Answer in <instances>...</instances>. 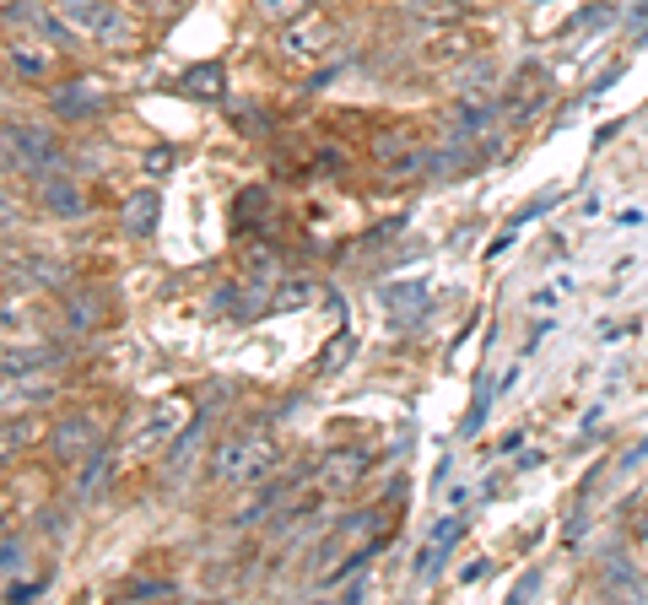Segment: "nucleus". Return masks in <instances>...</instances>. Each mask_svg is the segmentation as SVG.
Wrapping results in <instances>:
<instances>
[{
  "label": "nucleus",
  "instance_id": "obj_23",
  "mask_svg": "<svg viewBox=\"0 0 648 605\" xmlns=\"http://www.w3.org/2000/svg\"><path fill=\"white\" fill-rule=\"evenodd\" d=\"M265 205H270V190H244L233 211H238V227H259L265 222Z\"/></svg>",
  "mask_w": 648,
  "mask_h": 605
},
{
  "label": "nucleus",
  "instance_id": "obj_7",
  "mask_svg": "<svg viewBox=\"0 0 648 605\" xmlns=\"http://www.w3.org/2000/svg\"><path fill=\"white\" fill-rule=\"evenodd\" d=\"M98 444H103V427H98V416H60V422L49 427V449L60 455L65 466H70V460H87V455H98Z\"/></svg>",
  "mask_w": 648,
  "mask_h": 605
},
{
  "label": "nucleus",
  "instance_id": "obj_12",
  "mask_svg": "<svg viewBox=\"0 0 648 605\" xmlns=\"http://www.w3.org/2000/svg\"><path fill=\"white\" fill-rule=\"evenodd\" d=\"M157 211H163V201H157V190L146 184V190L125 195V205H120V227H125L130 238H152V233H157Z\"/></svg>",
  "mask_w": 648,
  "mask_h": 605
},
{
  "label": "nucleus",
  "instance_id": "obj_37",
  "mask_svg": "<svg viewBox=\"0 0 648 605\" xmlns=\"http://www.w3.org/2000/svg\"><path fill=\"white\" fill-rule=\"evenodd\" d=\"M638 460H648V438H644V444H638V449H627V460H622V466H627V471H633V466H638Z\"/></svg>",
  "mask_w": 648,
  "mask_h": 605
},
{
  "label": "nucleus",
  "instance_id": "obj_4",
  "mask_svg": "<svg viewBox=\"0 0 648 605\" xmlns=\"http://www.w3.org/2000/svg\"><path fill=\"white\" fill-rule=\"evenodd\" d=\"M60 44H49V38H38V33H16V38H5V66L11 76H22V81H55V70H60V55H55Z\"/></svg>",
  "mask_w": 648,
  "mask_h": 605
},
{
  "label": "nucleus",
  "instance_id": "obj_40",
  "mask_svg": "<svg viewBox=\"0 0 648 605\" xmlns=\"http://www.w3.org/2000/svg\"><path fill=\"white\" fill-rule=\"evenodd\" d=\"M309 5H329V0H309Z\"/></svg>",
  "mask_w": 648,
  "mask_h": 605
},
{
  "label": "nucleus",
  "instance_id": "obj_24",
  "mask_svg": "<svg viewBox=\"0 0 648 605\" xmlns=\"http://www.w3.org/2000/svg\"><path fill=\"white\" fill-rule=\"evenodd\" d=\"M44 362H55V351L49 346H27V351H5V373H22V368H44Z\"/></svg>",
  "mask_w": 648,
  "mask_h": 605
},
{
  "label": "nucleus",
  "instance_id": "obj_20",
  "mask_svg": "<svg viewBox=\"0 0 648 605\" xmlns=\"http://www.w3.org/2000/svg\"><path fill=\"white\" fill-rule=\"evenodd\" d=\"M103 481H114V455H87V466H81V475H76V497H92Z\"/></svg>",
  "mask_w": 648,
  "mask_h": 605
},
{
  "label": "nucleus",
  "instance_id": "obj_18",
  "mask_svg": "<svg viewBox=\"0 0 648 605\" xmlns=\"http://www.w3.org/2000/svg\"><path fill=\"white\" fill-rule=\"evenodd\" d=\"M611 22H622V11H616V0H594V5H589V11H579V16H573V22H568V27H562V33H557V38H589V33H600V27H611Z\"/></svg>",
  "mask_w": 648,
  "mask_h": 605
},
{
  "label": "nucleus",
  "instance_id": "obj_1",
  "mask_svg": "<svg viewBox=\"0 0 648 605\" xmlns=\"http://www.w3.org/2000/svg\"><path fill=\"white\" fill-rule=\"evenodd\" d=\"M276 460H281V449L270 433H227L211 455V475L222 486H255L276 471Z\"/></svg>",
  "mask_w": 648,
  "mask_h": 605
},
{
  "label": "nucleus",
  "instance_id": "obj_25",
  "mask_svg": "<svg viewBox=\"0 0 648 605\" xmlns=\"http://www.w3.org/2000/svg\"><path fill=\"white\" fill-rule=\"evenodd\" d=\"M33 438H38V422H33V416H11V422H5V455L27 449Z\"/></svg>",
  "mask_w": 648,
  "mask_h": 605
},
{
  "label": "nucleus",
  "instance_id": "obj_9",
  "mask_svg": "<svg viewBox=\"0 0 648 605\" xmlns=\"http://www.w3.org/2000/svg\"><path fill=\"white\" fill-rule=\"evenodd\" d=\"M38 205L49 216H60V222H81L87 216V195H81L76 179H65V168L60 173H38Z\"/></svg>",
  "mask_w": 648,
  "mask_h": 605
},
{
  "label": "nucleus",
  "instance_id": "obj_8",
  "mask_svg": "<svg viewBox=\"0 0 648 605\" xmlns=\"http://www.w3.org/2000/svg\"><path fill=\"white\" fill-rule=\"evenodd\" d=\"M5 16H11V22H22L27 33L49 38V44H65V49H70V44L81 38V33H76L70 22H65L55 5H38V0H5Z\"/></svg>",
  "mask_w": 648,
  "mask_h": 605
},
{
  "label": "nucleus",
  "instance_id": "obj_2",
  "mask_svg": "<svg viewBox=\"0 0 648 605\" xmlns=\"http://www.w3.org/2000/svg\"><path fill=\"white\" fill-rule=\"evenodd\" d=\"M55 11L87 44H103V49H130L135 44V22L114 0H55Z\"/></svg>",
  "mask_w": 648,
  "mask_h": 605
},
{
  "label": "nucleus",
  "instance_id": "obj_15",
  "mask_svg": "<svg viewBox=\"0 0 648 605\" xmlns=\"http://www.w3.org/2000/svg\"><path fill=\"white\" fill-rule=\"evenodd\" d=\"M514 81H518V87L509 92V114H514V120H529V114L546 103V92H551V76L529 66V70H518Z\"/></svg>",
  "mask_w": 648,
  "mask_h": 605
},
{
  "label": "nucleus",
  "instance_id": "obj_13",
  "mask_svg": "<svg viewBox=\"0 0 648 605\" xmlns=\"http://www.w3.org/2000/svg\"><path fill=\"white\" fill-rule=\"evenodd\" d=\"M492 120H498V103H492V98H470V92H465V103L449 114V135H454V141H476V135L487 131Z\"/></svg>",
  "mask_w": 648,
  "mask_h": 605
},
{
  "label": "nucleus",
  "instance_id": "obj_39",
  "mask_svg": "<svg viewBox=\"0 0 648 605\" xmlns=\"http://www.w3.org/2000/svg\"><path fill=\"white\" fill-rule=\"evenodd\" d=\"M638 536L648 540V508H644V514H638Z\"/></svg>",
  "mask_w": 648,
  "mask_h": 605
},
{
  "label": "nucleus",
  "instance_id": "obj_14",
  "mask_svg": "<svg viewBox=\"0 0 648 605\" xmlns=\"http://www.w3.org/2000/svg\"><path fill=\"white\" fill-rule=\"evenodd\" d=\"M465 514H449V519H438V530H433V540H427V551H422V562H416V579H433L438 568H444V557H449V546L459 536H465Z\"/></svg>",
  "mask_w": 648,
  "mask_h": 605
},
{
  "label": "nucleus",
  "instance_id": "obj_42",
  "mask_svg": "<svg viewBox=\"0 0 648 605\" xmlns=\"http://www.w3.org/2000/svg\"><path fill=\"white\" fill-rule=\"evenodd\" d=\"M459 5H470V0H459Z\"/></svg>",
  "mask_w": 648,
  "mask_h": 605
},
{
  "label": "nucleus",
  "instance_id": "obj_36",
  "mask_svg": "<svg viewBox=\"0 0 648 605\" xmlns=\"http://www.w3.org/2000/svg\"><path fill=\"white\" fill-rule=\"evenodd\" d=\"M557 298H562V292H557V287H540V292H535V309H551V303H557Z\"/></svg>",
  "mask_w": 648,
  "mask_h": 605
},
{
  "label": "nucleus",
  "instance_id": "obj_3",
  "mask_svg": "<svg viewBox=\"0 0 648 605\" xmlns=\"http://www.w3.org/2000/svg\"><path fill=\"white\" fill-rule=\"evenodd\" d=\"M65 146L55 125H5V173H60Z\"/></svg>",
  "mask_w": 648,
  "mask_h": 605
},
{
  "label": "nucleus",
  "instance_id": "obj_41",
  "mask_svg": "<svg viewBox=\"0 0 648 605\" xmlns=\"http://www.w3.org/2000/svg\"><path fill=\"white\" fill-rule=\"evenodd\" d=\"M529 5H546V0H529Z\"/></svg>",
  "mask_w": 648,
  "mask_h": 605
},
{
  "label": "nucleus",
  "instance_id": "obj_11",
  "mask_svg": "<svg viewBox=\"0 0 648 605\" xmlns=\"http://www.w3.org/2000/svg\"><path fill=\"white\" fill-rule=\"evenodd\" d=\"M185 416H190V405H185V401H163L157 411H152L146 433L135 438V455H141V460H146V455H163V449H168V444L185 433V427H179Z\"/></svg>",
  "mask_w": 648,
  "mask_h": 605
},
{
  "label": "nucleus",
  "instance_id": "obj_10",
  "mask_svg": "<svg viewBox=\"0 0 648 605\" xmlns=\"http://www.w3.org/2000/svg\"><path fill=\"white\" fill-rule=\"evenodd\" d=\"M362 475H368V455L362 449H335V455H324L320 466H314V481H320L324 492H357Z\"/></svg>",
  "mask_w": 648,
  "mask_h": 605
},
{
  "label": "nucleus",
  "instance_id": "obj_6",
  "mask_svg": "<svg viewBox=\"0 0 648 605\" xmlns=\"http://www.w3.org/2000/svg\"><path fill=\"white\" fill-rule=\"evenodd\" d=\"M103 109H109V92H103V81H98V76H76V81L55 87V114H60V120H70V125L98 120Z\"/></svg>",
  "mask_w": 648,
  "mask_h": 605
},
{
  "label": "nucleus",
  "instance_id": "obj_38",
  "mask_svg": "<svg viewBox=\"0 0 648 605\" xmlns=\"http://www.w3.org/2000/svg\"><path fill=\"white\" fill-rule=\"evenodd\" d=\"M146 5H152V11H163V16H168V11H179V5H185V0H146Z\"/></svg>",
  "mask_w": 648,
  "mask_h": 605
},
{
  "label": "nucleus",
  "instance_id": "obj_21",
  "mask_svg": "<svg viewBox=\"0 0 648 605\" xmlns=\"http://www.w3.org/2000/svg\"><path fill=\"white\" fill-rule=\"evenodd\" d=\"M309 298H320V287H314L309 276H287V281H276V292H270L276 309H303Z\"/></svg>",
  "mask_w": 648,
  "mask_h": 605
},
{
  "label": "nucleus",
  "instance_id": "obj_16",
  "mask_svg": "<svg viewBox=\"0 0 648 605\" xmlns=\"http://www.w3.org/2000/svg\"><path fill=\"white\" fill-rule=\"evenodd\" d=\"M103 314H109V298L103 292H70L65 298V330L70 336H87L92 325H103Z\"/></svg>",
  "mask_w": 648,
  "mask_h": 605
},
{
  "label": "nucleus",
  "instance_id": "obj_22",
  "mask_svg": "<svg viewBox=\"0 0 648 605\" xmlns=\"http://www.w3.org/2000/svg\"><path fill=\"white\" fill-rule=\"evenodd\" d=\"M249 5H255V16L276 22V27H287V22H298V16H303V5H309V0H249Z\"/></svg>",
  "mask_w": 648,
  "mask_h": 605
},
{
  "label": "nucleus",
  "instance_id": "obj_34",
  "mask_svg": "<svg viewBox=\"0 0 648 605\" xmlns=\"http://www.w3.org/2000/svg\"><path fill=\"white\" fill-rule=\"evenodd\" d=\"M16 562H22V546H16V536H5V557H0V568H5V579L16 573Z\"/></svg>",
  "mask_w": 648,
  "mask_h": 605
},
{
  "label": "nucleus",
  "instance_id": "obj_19",
  "mask_svg": "<svg viewBox=\"0 0 648 605\" xmlns=\"http://www.w3.org/2000/svg\"><path fill=\"white\" fill-rule=\"evenodd\" d=\"M179 87H185L190 98H211V103L227 92V87H222V66H216V60H211V66H190L185 76H179Z\"/></svg>",
  "mask_w": 648,
  "mask_h": 605
},
{
  "label": "nucleus",
  "instance_id": "obj_17",
  "mask_svg": "<svg viewBox=\"0 0 648 605\" xmlns=\"http://www.w3.org/2000/svg\"><path fill=\"white\" fill-rule=\"evenodd\" d=\"M368 152H373V163L394 168L400 157H411V152H416V131H411V125H389V131L373 135V146H368Z\"/></svg>",
  "mask_w": 648,
  "mask_h": 605
},
{
  "label": "nucleus",
  "instance_id": "obj_26",
  "mask_svg": "<svg viewBox=\"0 0 648 605\" xmlns=\"http://www.w3.org/2000/svg\"><path fill=\"white\" fill-rule=\"evenodd\" d=\"M405 5H411L416 16H427V22H454V16L465 11L459 0H405Z\"/></svg>",
  "mask_w": 648,
  "mask_h": 605
},
{
  "label": "nucleus",
  "instance_id": "obj_27",
  "mask_svg": "<svg viewBox=\"0 0 648 605\" xmlns=\"http://www.w3.org/2000/svg\"><path fill=\"white\" fill-rule=\"evenodd\" d=\"M351 351H357V340H351V330H340V336H335V346H329V351L320 357V373H335V368H340Z\"/></svg>",
  "mask_w": 648,
  "mask_h": 605
},
{
  "label": "nucleus",
  "instance_id": "obj_29",
  "mask_svg": "<svg viewBox=\"0 0 648 605\" xmlns=\"http://www.w3.org/2000/svg\"><path fill=\"white\" fill-rule=\"evenodd\" d=\"M562 201V190H551V195H540V201H529L524 205V211H518L514 216V227H524V222H535V216H546V211H551V205Z\"/></svg>",
  "mask_w": 648,
  "mask_h": 605
},
{
  "label": "nucleus",
  "instance_id": "obj_32",
  "mask_svg": "<svg viewBox=\"0 0 648 605\" xmlns=\"http://www.w3.org/2000/svg\"><path fill=\"white\" fill-rule=\"evenodd\" d=\"M622 27H627V33H644L648 27V0H633V5L622 11Z\"/></svg>",
  "mask_w": 648,
  "mask_h": 605
},
{
  "label": "nucleus",
  "instance_id": "obj_35",
  "mask_svg": "<svg viewBox=\"0 0 648 605\" xmlns=\"http://www.w3.org/2000/svg\"><path fill=\"white\" fill-rule=\"evenodd\" d=\"M5 595H11V601H33V595H38V584H16V579H11V584H5Z\"/></svg>",
  "mask_w": 648,
  "mask_h": 605
},
{
  "label": "nucleus",
  "instance_id": "obj_33",
  "mask_svg": "<svg viewBox=\"0 0 648 605\" xmlns=\"http://www.w3.org/2000/svg\"><path fill=\"white\" fill-rule=\"evenodd\" d=\"M130 595H157V601H168V595H174V584H163V579H135V584H130Z\"/></svg>",
  "mask_w": 648,
  "mask_h": 605
},
{
  "label": "nucleus",
  "instance_id": "obj_28",
  "mask_svg": "<svg viewBox=\"0 0 648 605\" xmlns=\"http://www.w3.org/2000/svg\"><path fill=\"white\" fill-rule=\"evenodd\" d=\"M141 173H146V179H163V173H174V146H157V152H146V157H141Z\"/></svg>",
  "mask_w": 648,
  "mask_h": 605
},
{
  "label": "nucleus",
  "instance_id": "obj_5",
  "mask_svg": "<svg viewBox=\"0 0 648 605\" xmlns=\"http://www.w3.org/2000/svg\"><path fill=\"white\" fill-rule=\"evenodd\" d=\"M340 44V27L329 22V16H309V22H287V33H281V55L287 60H320Z\"/></svg>",
  "mask_w": 648,
  "mask_h": 605
},
{
  "label": "nucleus",
  "instance_id": "obj_31",
  "mask_svg": "<svg viewBox=\"0 0 648 605\" xmlns=\"http://www.w3.org/2000/svg\"><path fill=\"white\" fill-rule=\"evenodd\" d=\"M314 168H320V173H340V168H346V152H340V146H320V152H314Z\"/></svg>",
  "mask_w": 648,
  "mask_h": 605
},
{
  "label": "nucleus",
  "instance_id": "obj_30",
  "mask_svg": "<svg viewBox=\"0 0 648 605\" xmlns=\"http://www.w3.org/2000/svg\"><path fill=\"white\" fill-rule=\"evenodd\" d=\"M427 55H433V60H449V55L459 60V55H465V33H444V38H438Z\"/></svg>",
  "mask_w": 648,
  "mask_h": 605
}]
</instances>
